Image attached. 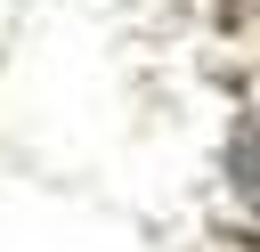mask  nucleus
<instances>
[{"label":"nucleus","instance_id":"obj_1","mask_svg":"<svg viewBox=\"0 0 260 252\" xmlns=\"http://www.w3.org/2000/svg\"><path fill=\"white\" fill-rule=\"evenodd\" d=\"M228 179H236V195L260 211V114L236 122V138H228Z\"/></svg>","mask_w":260,"mask_h":252}]
</instances>
